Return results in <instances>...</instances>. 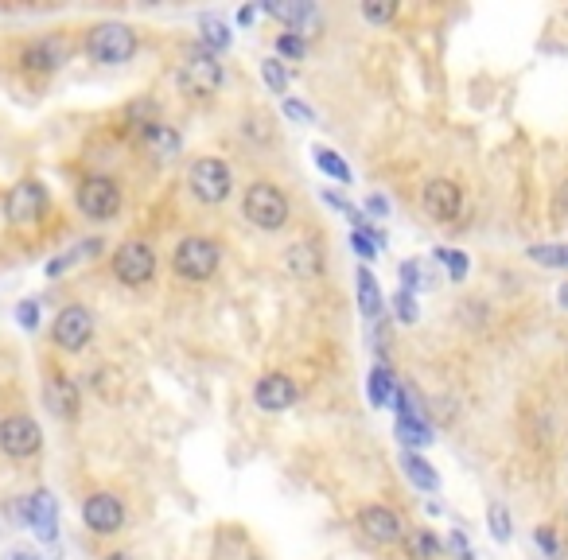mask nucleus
<instances>
[{
    "instance_id": "obj_1",
    "label": "nucleus",
    "mask_w": 568,
    "mask_h": 560,
    "mask_svg": "<svg viewBox=\"0 0 568 560\" xmlns=\"http://www.w3.org/2000/svg\"><path fill=\"white\" fill-rule=\"evenodd\" d=\"M86 51L106 67H121L137 55V32L129 24H98L86 35Z\"/></svg>"
},
{
    "instance_id": "obj_2",
    "label": "nucleus",
    "mask_w": 568,
    "mask_h": 560,
    "mask_svg": "<svg viewBox=\"0 0 568 560\" xmlns=\"http://www.w3.org/2000/svg\"><path fill=\"white\" fill-rule=\"evenodd\" d=\"M246 218L257 230H281L288 222V195H284L277 183H253L246 191Z\"/></svg>"
},
{
    "instance_id": "obj_3",
    "label": "nucleus",
    "mask_w": 568,
    "mask_h": 560,
    "mask_svg": "<svg viewBox=\"0 0 568 560\" xmlns=\"http://www.w3.org/2000/svg\"><path fill=\"white\" fill-rule=\"evenodd\" d=\"M218 245L211 238H183L172 253V269L183 280H211L218 269Z\"/></svg>"
},
{
    "instance_id": "obj_4",
    "label": "nucleus",
    "mask_w": 568,
    "mask_h": 560,
    "mask_svg": "<svg viewBox=\"0 0 568 560\" xmlns=\"http://www.w3.org/2000/svg\"><path fill=\"white\" fill-rule=\"evenodd\" d=\"M179 86H183L187 94H195V98L214 94V90L222 86V63H218V55H211L207 47H195V51L183 59V67H179Z\"/></svg>"
},
{
    "instance_id": "obj_5",
    "label": "nucleus",
    "mask_w": 568,
    "mask_h": 560,
    "mask_svg": "<svg viewBox=\"0 0 568 560\" xmlns=\"http://www.w3.org/2000/svg\"><path fill=\"white\" fill-rule=\"evenodd\" d=\"M121 207V187L106 179V175H90V179H82V187H78V210L86 214V218H98V222H106L113 218Z\"/></svg>"
},
{
    "instance_id": "obj_6",
    "label": "nucleus",
    "mask_w": 568,
    "mask_h": 560,
    "mask_svg": "<svg viewBox=\"0 0 568 560\" xmlns=\"http://www.w3.org/2000/svg\"><path fill=\"white\" fill-rule=\"evenodd\" d=\"M4 214H8L12 226H32V222H39L47 214V191H43V183H36V179L16 183L8 191V199H4Z\"/></svg>"
},
{
    "instance_id": "obj_7",
    "label": "nucleus",
    "mask_w": 568,
    "mask_h": 560,
    "mask_svg": "<svg viewBox=\"0 0 568 560\" xmlns=\"http://www.w3.org/2000/svg\"><path fill=\"white\" fill-rule=\"evenodd\" d=\"M230 187H234V179H230V168L222 160L203 156V160L191 164V191H195L199 203H222L230 195Z\"/></svg>"
},
{
    "instance_id": "obj_8",
    "label": "nucleus",
    "mask_w": 568,
    "mask_h": 560,
    "mask_svg": "<svg viewBox=\"0 0 568 560\" xmlns=\"http://www.w3.org/2000/svg\"><path fill=\"white\" fill-rule=\"evenodd\" d=\"M113 273L121 284H148V280L156 277V249L144 242H129L121 245L117 253H113Z\"/></svg>"
},
{
    "instance_id": "obj_9",
    "label": "nucleus",
    "mask_w": 568,
    "mask_h": 560,
    "mask_svg": "<svg viewBox=\"0 0 568 560\" xmlns=\"http://www.w3.org/2000/svg\"><path fill=\"white\" fill-rule=\"evenodd\" d=\"M39 444H43V432H39V424L32 417H4L0 420V448H4V455H12V459H28V455L39 452Z\"/></svg>"
},
{
    "instance_id": "obj_10",
    "label": "nucleus",
    "mask_w": 568,
    "mask_h": 560,
    "mask_svg": "<svg viewBox=\"0 0 568 560\" xmlns=\"http://www.w3.org/2000/svg\"><path fill=\"white\" fill-rule=\"evenodd\" d=\"M90 335H94V315L86 312L82 304H71V308H63V312L55 315V343L63 350H82L90 343Z\"/></svg>"
},
{
    "instance_id": "obj_11",
    "label": "nucleus",
    "mask_w": 568,
    "mask_h": 560,
    "mask_svg": "<svg viewBox=\"0 0 568 560\" xmlns=\"http://www.w3.org/2000/svg\"><path fill=\"white\" fill-rule=\"evenodd\" d=\"M421 203H425L428 218H436V222H452L463 207V195L452 179H432V183H425Z\"/></svg>"
},
{
    "instance_id": "obj_12",
    "label": "nucleus",
    "mask_w": 568,
    "mask_h": 560,
    "mask_svg": "<svg viewBox=\"0 0 568 560\" xmlns=\"http://www.w3.org/2000/svg\"><path fill=\"white\" fill-rule=\"evenodd\" d=\"M82 518L94 533H117L125 525V506L113 498V494H90L86 506H82Z\"/></svg>"
},
{
    "instance_id": "obj_13",
    "label": "nucleus",
    "mask_w": 568,
    "mask_h": 560,
    "mask_svg": "<svg viewBox=\"0 0 568 560\" xmlns=\"http://www.w3.org/2000/svg\"><path fill=\"white\" fill-rule=\"evenodd\" d=\"M358 529L370 537V541H378V545H393V541H401V533H405V525L401 518L386 510V506H366L362 514H358Z\"/></svg>"
},
{
    "instance_id": "obj_14",
    "label": "nucleus",
    "mask_w": 568,
    "mask_h": 560,
    "mask_svg": "<svg viewBox=\"0 0 568 560\" xmlns=\"http://www.w3.org/2000/svg\"><path fill=\"white\" fill-rule=\"evenodd\" d=\"M24 518H28V525L36 529L39 541H55L59 537V522H55V498L47 494V490H36V494H28L24 498Z\"/></svg>"
},
{
    "instance_id": "obj_15",
    "label": "nucleus",
    "mask_w": 568,
    "mask_h": 560,
    "mask_svg": "<svg viewBox=\"0 0 568 560\" xmlns=\"http://www.w3.org/2000/svg\"><path fill=\"white\" fill-rule=\"evenodd\" d=\"M253 401L265 409V413H281L288 405H296V385L288 374H265L257 389H253Z\"/></svg>"
},
{
    "instance_id": "obj_16",
    "label": "nucleus",
    "mask_w": 568,
    "mask_h": 560,
    "mask_svg": "<svg viewBox=\"0 0 568 560\" xmlns=\"http://www.w3.org/2000/svg\"><path fill=\"white\" fill-rule=\"evenodd\" d=\"M67 59H71V43L59 39V35H47V39H39L24 51V67L28 70H59Z\"/></svg>"
},
{
    "instance_id": "obj_17",
    "label": "nucleus",
    "mask_w": 568,
    "mask_h": 560,
    "mask_svg": "<svg viewBox=\"0 0 568 560\" xmlns=\"http://www.w3.org/2000/svg\"><path fill=\"white\" fill-rule=\"evenodd\" d=\"M43 401H47V409H51L55 417H63V420H74L78 409H82V393L74 389L71 378H51V382L43 385Z\"/></svg>"
},
{
    "instance_id": "obj_18",
    "label": "nucleus",
    "mask_w": 568,
    "mask_h": 560,
    "mask_svg": "<svg viewBox=\"0 0 568 560\" xmlns=\"http://www.w3.org/2000/svg\"><path fill=\"white\" fill-rule=\"evenodd\" d=\"M288 273L296 280H316L323 277V253L316 245L308 242H296L288 249Z\"/></svg>"
},
{
    "instance_id": "obj_19",
    "label": "nucleus",
    "mask_w": 568,
    "mask_h": 560,
    "mask_svg": "<svg viewBox=\"0 0 568 560\" xmlns=\"http://www.w3.org/2000/svg\"><path fill=\"white\" fill-rule=\"evenodd\" d=\"M144 140V148H152V156H160V160H172L179 152V133L176 129H168V125H160V121H152V125H144L137 129Z\"/></svg>"
},
{
    "instance_id": "obj_20",
    "label": "nucleus",
    "mask_w": 568,
    "mask_h": 560,
    "mask_svg": "<svg viewBox=\"0 0 568 560\" xmlns=\"http://www.w3.org/2000/svg\"><path fill=\"white\" fill-rule=\"evenodd\" d=\"M358 308L366 319H378L382 315V292H378V280L370 269H358Z\"/></svg>"
},
{
    "instance_id": "obj_21",
    "label": "nucleus",
    "mask_w": 568,
    "mask_h": 560,
    "mask_svg": "<svg viewBox=\"0 0 568 560\" xmlns=\"http://www.w3.org/2000/svg\"><path fill=\"white\" fill-rule=\"evenodd\" d=\"M440 537L432 533V529H413V533H405V553L409 560H436L440 557Z\"/></svg>"
},
{
    "instance_id": "obj_22",
    "label": "nucleus",
    "mask_w": 568,
    "mask_h": 560,
    "mask_svg": "<svg viewBox=\"0 0 568 560\" xmlns=\"http://www.w3.org/2000/svg\"><path fill=\"white\" fill-rule=\"evenodd\" d=\"M533 545L545 553V560H568V541L557 525H537L533 529Z\"/></svg>"
},
{
    "instance_id": "obj_23",
    "label": "nucleus",
    "mask_w": 568,
    "mask_h": 560,
    "mask_svg": "<svg viewBox=\"0 0 568 560\" xmlns=\"http://www.w3.org/2000/svg\"><path fill=\"white\" fill-rule=\"evenodd\" d=\"M261 12H269L273 20H281V24H292V28H300V24H308L312 20V4L308 0H296V4H277V0H269V4H261Z\"/></svg>"
},
{
    "instance_id": "obj_24",
    "label": "nucleus",
    "mask_w": 568,
    "mask_h": 560,
    "mask_svg": "<svg viewBox=\"0 0 568 560\" xmlns=\"http://www.w3.org/2000/svg\"><path fill=\"white\" fill-rule=\"evenodd\" d=\"M401 467H405V475H409V483L421 490H436L440 487V475L428 467V459H421L417 452H405L401 455Z\"/></svg>"
},
{
    "instance_id": "obj_25",
    "label": "nucleus",
    "mask_w": 568,
    "mask_h": 560,
    "mask_svg": "<svg viewBox=\"0 0 568 560\" xmlns=\"http://www.w3.org/2000/svg\"><path fill=\"white\" fill-rule=\"evenodd\" d=\"M397 440L405 448H425L432 444V428L425 417H397Z\"/></svg>"
},
{
    "instance_id": "obj_26",
    "label": "nucleus",
    "mask_w": 568,
    "mask_h": 560,
    "mask_svg": "<svg viewBox=\"0 0 568 560\" xmlns=\"http://www.w3.org/2000/svg\"><path fill=\"white\" fill-rule=\"evenodd\" d=\"M98 253H102V242H98V238H94V242H78V245H74V249H71V253H63V257L47 261V277H59V273H67L71 265H78V261H86V257L94 261Z\"/></svg>"
},
{
    "instance_id": "obj_27",
    "label": "nucleus",
    "mask_w": 568,
    "mask_h": 560,
    "mask_svg": "<svg viewBox=\"0 0 568 560\" xmlns=\"http://www.w3.org/2000/svg\"><path fill=\"white\" fill-rule=\"evenodd\" d=\"M393 397H397V382H393L390 370L386 366L370 370V401L374 405H393Z\"/></svg>"
},
{
    "instance_id": "obj_28",
    "label": "nucleus",
    "mask_w": 568,
    "mask_h": 560,
    "mask_svg": "<svg viewBox=\"0 0 568 560\" xmlns=\"http://www.w3.org/2000/svg\"><path fill=\"white\" fill-rule=\"evenodd\" d=\"M316 164H320V172H327L331 179H339V183H351L355 175L347 168V160L339 156V152H331V148H316Z\"/></svg>"
},
{
    "instance_id": "obj_29",
    "label": "nucleus",
    "mask_w": 568,
    "mask_h": 560,
    "mask_svg": "<svg viewBox=\"0 0 568 560\" xmlns=\"http://www.w3.org/2000/svg\"><path fill=\"white\" fill-rule=\"evenodd\" d=\"M203 24V43H207V51H226L230 47V32H226V24L222 20H211V16H203L199 20Z\"/></svg>"
},
{
    "instance_id": "obj_30",
    "label": "nucleus",
    "mask_w": 568,
    "mask_h": 560,
    "mask_svg": "<svg viewBox=\"0 0 568 560\" xmlns=\"http://www.w3.org/2000/svg\"><path fill=\"white\" fill-rule=\"evenodd\" d=\"M530 257L537 261V265L565 269V265H568V245H530Z\"/></svg>"
},
{
    "instance_id": "obj_31",
    "label": "nucleus",
    "mask_w": 568,
    "mask_h": 560,
    "mask_svg": "<svg viewBox=\"0 0 568 560\" xmlns=\"http://www.w3.org/2000/svg\"><path fill=\"white\" fill-rule=\"evenodd\" d=\"M487 525H491L495 541H510V537H514V522H510V514H506V506H502V502H491V510H487Z\"/></svg>"
},
{
    "instance_id": "obj_32",
    "label": "nucleus",
    "mask_w": 568,
    "mask_h": 560,
    "mask_svg": "<svg viewBox=\"0 0 568 560\" xmlns=\"http://www.w3.org/2000/svg\"><path fill=\"white\" fill-rule=\"evenodd\" d=\"M261 78H265V86H269L273 94H284V90H288V70H284L277 59H265V63H261Z\"/></svg>"
},
{
    "instance_id": "obj_33",
    "label": "nucleus",
    "mask_w": 568,
    "mask_h": 560,
    "mask_svg": "<svg viewBox=\"0 0 568 560\" xmlns=\"http://www.w3.org/2000/svg\"><path fill=\"white\" fill-rule=\"evenodd\" d=\"M393 312H397V319H401V323H417L421 308H417L413 292H401V288H397V296H393Z\"/></svg>"
},
{
    "instance_id": "obj_34",
    "label": "nucleus",
    "mask_w": 568,
    "mask_h": 560,
    "mask_svg": "<svg viewBox=\"0 0 568 560\" xmlns=\"http://www.w3.org/2000/svg\"><path fill=\"white\" fill-rule=\"evenodd\" d=\"M436 257L448 265L452 280H463V277H467V269H471V261H467L463 253H456V249H436Z\"/></svg>"
},
{
    "instance_id": "obj_35",
    "label": "nucleus",
    "mask_w": 568,
    "mask_h": 560,
    "mask_svg": "<svg viewBox=\"0 0 568 560\" xmlns=\"http://www.w3.org/2000/svg\"><path fill=\"white\" fill-rule=\"evenodd\" d=\"M397 277H401V292H417V288L425 284V280H421V261H401Z\"/></svg>"
},
{
    "instance_id": "obj_36",
    "label": "nucleus",
    "mask_w": 568,
    "mask_h": 560,
    "mask_svg": "<svg viewBox=\"0 0 568 560\" xmlns=\"http://www.w3.org/2000/svg\"><path fill=\"white\" fill-rule=\"evenodd\" d=\"M393 12H397V4L393 0H382V4H362V16L370 20V24H386V20H393Z\"/></svg>"
},
{
    "instance_id": "obj_37",
    "label": "nucleus",
    "mask_w": 568,
    "mask_h": 560,
    "mask_svg": "<svg viewBox=\"0 0 568 560\" xmlns=\"http://www.w3.org/2000/svg\"><path fill=\"white\" fill-rule=\"evenodd\" d=\"M351 245H355L358 257H374L382 238H378V234H366V230H355V234H351Z\"/></svg>"
},
{
    "instance_id": "obj_38",
    "label": "nucleus",
    "mask_w": 568,
    "mask_h": 560,
    "mask_svg": "<svg viewBox=\"0 0 568 560\" xmlns=\"http://www.w3.org/2000/svg\"><path fill=\"white\" fill-rule=\"evenodd\" d=\"M284 117H292V121H300V125H312V121H316V113L304 102H296V98H284Z\"/></svg>"
},
{
    "instance_id": "obj_39",
    "label": "nucleus",
    "mask_w": 568,
    "mask_h": 560,
    "mask_svg": "<svg viewBox=\"0 0 568 560\" xmlns=\"http://www.w3.org/2000/svg\"><path fill=\"white\" fill-rule=\"evenodd\" d=\"M16 319H20V327L36 331V327H39V304H36V300H24V304L16 308Z\"/></svg>"
},
{
    "instance_id": "obj_40",
    "label": "nucleus",
    "mask_w": 568,
    "mask_h": 560,
    "mask_svg": "<svg viewBox=\"0 0 568 560\" xmlns=\"http://www.w3.org/2000/svg\"><path fill=\"white\" fill-rule=\"evenodd\" d=\"M448 553L456 560H475V553H471V545H467V537H463L460 529L456 533H448Z\"/></svg>"
},
{
    "instance_id": "obj_41",
    "label": "nucleus",
    "mask_w": 568,
    "mask_h": 560,
    "mask_svg": "<svg viewBox=\"0 0 568 560\" xmlns=\"http://www.w3.org/2000/svg\"><path fill=\"white\" fill-rule=\"evenodd\" d=\"M277 51L288 55V59H300L308 47H304V39H300V35H281V39H277Z\"/></svg>"
},
{
    "instance_id": "obj_42",
    "label": "nucleus",
    "mask_w": 568,
    "mask_h": 560,
    "mask_svg": "<svg viewBox=\"0 0 568 560\" xmlns=\"http://www.w3.org/2000/svg\"><path fill=\"white\" fill-rule=\"evenodd\" d=\"M366 210H374L378 218H386V214H390V203H386L382 195H370V203H366Z\"/></svg>"
},
{
    "instance_id": "obj_43",
    "label": "nucleus",
    "mask_w": 568,
    "mask_h": 560,
    "mask_svg": "<svg viewBox=\"0 0 568 560\" xmlns=\"http://www.w3.org/2000/svg\"><path fill=\"white\" fill-rule=\"evenodd\" d=\"M557 210H561V214L568 218V179L561 183V187H557Z\"/></svg>"
},
{
    "instance_id": "obj_44",
    "label": "nucleus",
    "mask_w": 568,
    "mask_h": 560,
    "mask_svg": "<svg viewBox=\"0 0 568 560\" xmlns=\"http://www.w3.org/2000/svg\"><path fill=\"white\" fill-rule=\"evenodd\" d=\"M8 560H43V557H39V553H28V549H12Z\"/></svg>"
},
{
    "instance_id": "obj_45",
    "label": "nucleus",
    "mask_w": 568,
    "mask_h": 560,
    "mask_svg": "<svg viewBox=\"0 0 568 560\" xmlns=\"http://www.w3.org/2000/svg\"><path fill=\"white\" fill-rule=\"evenodd\" d=\"M557 300H561V304H565V308H568V284H561V292H557Z\"/></svg>"
},
{
    "instance_id": "obj_46",
    "label": "nucleus",
    "mask_w": 568,
    "mask_h": 560,
    "mask_svg": "<svg viewBox=\"0 0 568 560\" xmlns=\"http://www.w3.org/2000/svg\"><path fill=\"white\" fill-rule=\"evenodd\" d=\"M106 560H133V557H125V553H113V557H106Z\"/></svg>"
}]
</instances>
